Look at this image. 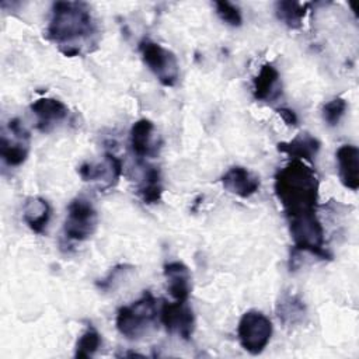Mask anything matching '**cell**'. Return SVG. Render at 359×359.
<instances>
[{"label":"cell","mask_w":359,"mask_h":359,"mask_svg":"<svg viewBox=\"0 0 359 359\" xmlns=\"http://www.w3.org/2000/svg\"><path fill=\"white\" fill-rule=\"evenodd\" d=\"M272 331L271 320L258 310L245 311L237 325L238 342L251 355H258L266 348Z\"/></svg>","instance_id":"6"},{"label":"cell","mask_w":359,"mask_h":359,"mask_svg":"<svg viewBox=\"0 0 359 359\" xmlns=\"http://www.w3.org/2000/svg\"><path fill=\"white\" fill-rule=\"evenodd\" d=\"M29 153V132L18 118L7 123V132L1 133L0 157L8 167L21 165Z\"/></svg>","instance_id":"8"},{"label":"cell","mask_w":359,"mask_h":359,"mask_svg":"<svg viewBox=\"0 0 359 359\" xmlns=\"http://www.w3.org/2000/svg\"><path fill=\"white\" fill-rule=\"evenodd\" d=\"M320 147H321L320 140L307 132H302L296 135L289 142H279L276 144V149L280 153H285L289 157H292V160H300L306 163L314 161L317 153L320 151Z\"/></svg>","instance_id":"16"},{"label":"cell","mask_w":359,"mask_h":359,"mask_svg":"<svg viewBox=\"0 0 359 359\" xmlns=\"http://www.w3.org/2000/svg\"><path fill=\"white\" fill-rule=\"evenodd\" d=\"M276 112L279 114V116L283 119V122L286 125H290V126H296L297 125V115L293 109L290 108H286V107H280L276 109Z\"/></svg>","instance_id":"26"},{"label":"cell","mask_w":359,"mask_h":359,"mask_svg":"<svg viewBox=\"0 0 359 359\" xmlns=\"http://www.w3.org/2000/svg\"><path fill=\"white\" fill-rule=\"evenodd\" d=\"M294 251H306L321 259H331V252L325 248L324 229L316 212L286 217Z\"/></svg>","instance_id":"4"},{"label":"cell","mask_w":359,"mask_h":359,"mask_svg":"<svg viewBox=\"0 0 359 359\" xmlns=\"http://www.w3.org/2000/svg\"><path fill=\"white\" fill-rule=\"evenodd\" d=\"M213 4L216 8V14L224 24L230 27H240L243 24V15L237 6L230 1H215Z\"/></svg>","instance_id":"24"},{"label":"cell","mask_w":359,"mask_h":359,"mask_svg":"<svg viewBox=\"0 0 359 359\" xmlns=\"http://www.w3.org/2000/svg\"><path fill=\"white\" fill-rule=\"evenodd\" d=\"M122 161L114 154L107 151L101 163L86 161L79 167V175L83 181L98 182L100 189L105 191L115 187L122 175Z\"/></svg>","instance_id":"10"},{"label":"cell","mask_w":359,"mask_h":359,"mask_svg":"<svg viewBox=\"0 0 359 359\" xmlns=\"http://www.w3.org/2000/svg\"><path fill=\"white\" fill-rule=\"evenodd\" d=\"M157 321V302L146 290L136 302L122 306L116 311L115 325L122 337L135 341L144 337Z\"/></svg>","instance_id":"3"},{"label":"cell","mask_w":359,"mask_h":359,"mask_svg":"<svg viewBox=\"0 0 359 359\" xmlns=\"http://www.w3.org/2000/svg\"><path fill=\"white\" fill-rule=\"evenodd\" d=\"M280 76L272 63L261 66L252 81V95L257 101H273L280 95Z\"/></svg>","instance_id":"15"},{"label":"cell","mask_w":359,"mask_h":359,"mask_svg":"<svg viewBox=\"0 0 359 359\" xmlns=\"http://www.w3.org/2000/svg\"><path fill=\"white\" fill-rule=\"evenodd\" d=\"M50 219V205L41 196H29L22 206V220L36 234L45 231Z\"/></svg>","instance_id":"18"},{"label":"cell","mask_w":359,"mask_h":359,"mask_svg":"<svg viewBox=\"0 0 359 359\" xmlns=\"http://www.w3.org/2000/svg\"><path fill=\"white\" fill-rule=\"evenodd\" d=\"M164 278L167 290L177 302H188L191 294V271L181 261H171L164 265Z\"/></svg>","instance_id":"14"},{"label":"cell","mask_w":359,"mask_h":359,"mask_svg":"<svg viewBox=\"0 0 359 359\" xmlns=\"http://www.w3.org/2000/svg\"><path fill=\"white\" fill-rule=\"evenodd\" d=\"M29 109L36 116L38 129L41 132H49L56 123L65 121L69 115V108L66 104L57 98L50 97L35 100Z\"/></svg>","instance_id":"11"},{"label":"cell","mask_w":359,"mask_h":359,"mask_svg":"<svg viewBox=\"0 0 359 359\" xmlns=\"http://www.w3.org/2000/svg\"><path fill=\"white\" fill-rule=\"evenodd\" d=\"M348 104L344 98L335 97L323 107V119L328 126H337L342 116L345 115Z\"/></svg>","instance_id":"23"},{"label":"cell","mask_w":359,"mask_h":359,"mask_svg":"<svg viewBox=\"0 0 359 359\" xmlns=\"http://www.w3.org/2000/svg\"><path fill=\"white\" fill-rule=\"evenodd\" d=\"M153 133L154 125L150 119L142 118L132 125L129 132L130 147L133 154H136L139 158H144L156 153L157 146L153 140Z\"/></svg>","instance_id":"17"},{"label":"cell","mask_w":359,"mask_h":359,"mask_svg":"<svg viewBox=\"0 0 359 359\" xmlns=\"http://www.w3.org/2000/svg\"><path fill=\"white\" fill-rule=\"evenodd\" d=\"M97 32L90 6L83 1H56L46 28V38L55 42L59 50L73 57L81 53V46L91 42Z\"/></svg>","instance_id":"1"},{"label":"cell","mask_w":359,"mask_h":359,"mask_svg":"<svg viewBox=\"0 0 359 359\" xmlns=\"http://www.w3.org/2000/svg\"><path fill=\"white\" fill-rule=\"evenodd\" d=\"M137 195L146 205H154L161 201L163 184L160 170L154 165H147L142 182L137 187Z\"/></svg>","instance_id":"20"},{"label":"cell","mask_w":359,"mask_h":359,"mask_svg":"<svg viewBox=\"0 0 359 359\" xmlns=\"http://www.w3.org/2000/svg\"><path fill=\"white\" fill-rule=\"evenodd\" d=\"M139 52L146 67L165 87H172L180 79V65L177 56L163 45L143 38L139 42Z\"/></svg>","instance_id":"5"},{"label":"cell","mask_w":359,"mask_h":359,"mask_svg":"<svg viewBox=\"0 0 359 359\" xmlns=\"http://www.w3.org/2000/svg\"><path fill=\"white\" fill-rule=\"evenodd\" d=\"M307 310L304 302L297 294L283 293L276 303V316L285 327H296L306 318Z\"/></svg>","instance_id":"19"},{"label":"cell","mask_w":359,"mask_h":359,"mask_svg":"<svg viewBox=\"0 0 359 359\" xmlns=\"http://www.w3.org/2000/svg\"><path fill=\"white\" fill-rule=\"evenodd\" d=\"M130 269H133L132 265H126V264L116 265V266H114V268L108 272V275H107L105 278L97 280L95 285H97V287L101 289V290H109V289L114 287V285H115L116 282H119L122 278H125V275H126Z\"/></svg>","instance_id":"25"},{"label":"cell","mask_w":359,"mask_h":359,"mask_svg":"<svg viewBox=\"0 0 359 359\" xmlns=\"http://www.w3.org/2000/svg\"><path fill=\"white\" fill-rule=\"evenodd\" d=\"M318 189V178L304 161L292 160L275 174L273 191L286 217L316 212Z\"/></svg>","instance_id":"2"},{"label":"cell","mask_w":359,"mask_h":359,"mask_svg":"<svg viewBox=\"0 0 359 359\" xmlns=\"http://www.w3.org/2000/svg\"><path fill=\"white\" fill-rule=\"evenodd\" d=\"M101 346V335L94 327H88L77 339L74 346V358L88 359Z\"/></svg>","instance_id":"22"},{"label":"cell","mask_w":359,"mask_h":359,"mask_svg":"<svg viewBox=\"0 0 359 359\" xmlns=\"http://www.w3.org/2000/svg\"><path fill=\"white\" fill-rule=\"evenodd\" d=\"M98 226V213L94 205L83 198H74L67 206V215L63 223V236L72 241L88 240Z\"/></svg>","instance_id":"7"},{"label":"cell","mask_w":359,"mask_h":359,"mask_svg":"<svg viewBox=\"0 0 359 359\" xmlns=\"http://www.w3.org/2000/svg\"><path fill=\"white\" fill-rule=\"evenodd\" d=\"M220 182L226 191L240 198H250L259 189V177L241 165L229 168L222 175Z\"/></svg>","instance_id":"12"},{"label":"cell","mask_w":359,"mask_h":359,"mask_svg":"<svg viewBox=\"0 0 359 359\" xmlns=\"http://www.w3.org/2000/svg\"><path fill=\"white\" fill-rule=\"evenodd\" d=\"M309 4H302L294 0H282L275 3V14L279 21L292 29H299L303 24Z\"/></svg>","instance_id":"21"},{"label":"cell","mask_w":359,"mask_h":359,"mask_svg":"<svg viewBox=\"0 0 359 359\" xmlns=\"http://www.w3.org/2000/svg\"><path fill=\"white\" fill-rule=\"evenodd\" d=\"M338 177L342 185L351 191L359 188V149L355 144H342L335 153Z\"/></svg>","instance_id":"13"},{"label":"cell","mask_w":359,"mask_h":359,"mask_svg":"<svg viewBox=\"0 0 359 359\" xmlns=\"http://www.w3.org/2000/svg\"><path fill=\"white\" fill-rule=\"evenodd\" d=\"M160 321L165 331L188 341L195 331V316L188 302H163Z\"/></svg>","instance_id":"9"}]
</instances>
